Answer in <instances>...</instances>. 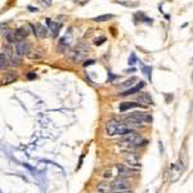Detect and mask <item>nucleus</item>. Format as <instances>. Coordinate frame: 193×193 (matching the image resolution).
I'll return each mask as SVG.
<instances>
[{
  "label": "nucleus",
  "instance_id": "nucleus-1",
  "mask_svg": "<svg viewBox=\"0 0 193 193\" xmlns=\"http://www.w3.org/2000/svg\"><path fill=\"white\" fill-rule=\"evenodd\" d=\"M88 53H89V46H86L85 44H79L72 50L68 52L67 57L72 63H79L88 57Z\"/></svg>",
  "mask_w": 193,
  "mask_h": 193
},
{
  "label": "nucleus",
  "instance_id": "nucleus-2",
  "mask_svg": "<svg viewBox=\"0 0 193 193\" xmlns=\"http://www.w3.org/2000/svg\"><path fill=\"white\" fill-rule=\"evenodd\" d=\"M121 144H125V146H144L146 144V140H143V136L136 133L134 130H130L128 134L124 135L122 138V143Z\"/></svg>",
  "mask_w": 193,
  "mask_h": 193
},
{
  "label": "nucleus",
  "instance_id": "nucleus-3",
  "mask_svg": "<svg viewBox=\"0 0 193 193\" xmlns=\"http://www.w3.org/2000/svg\"><path fill=\"white\" fill-rule=\"evenodd\" d=\"M124 161L129 168H140V160L136 153H126L124 156Z\"/></svg>",
  "mask_w": 193,
  "mask_h": 193
},
{
  "label": "nucleus",
  "instance_id": "nucleus-4",
  "mask_svg": "<svg viewBox=\"0 0 193 193\" xmlns=\"http://www.w3.org/2000/svg\"><path fill=\"white\" fill-rule=\"evenodd\" d=\"M111 184L113 187V191H128V189H130V183L124 178H118Z\"/></svg>",
  "mask_w": 193,
  "mask_h": 193
},
{
  "label": "nucleus",
  "instance_id": "nucleus-5",
  "mask_svg": "<svg viewBox=\"0 0 193 193\" xmlns=\"http://www.w3.org/2000/svg\"><path fill=\"white\" fill-rule=\"evenodd\" d=\"M120 125V121L117 120H110L107 121L106 124V133L107 135L110 136H113V135H117V128Z\"/></svg>",
  "mask_w": 193,
  "mask_h": 193
},
{
  "label": "nucleus",
  "instance_id": "nucleus-6",
  "mask_svg": "<svg viewBox=\"0 0 193 193\" xmlns=\"http://www.w3.org/2000/svg\"><path fill=\"white\" fill-rule=\"evenodd\" d=\"M32 31H34L35 36H38L39 39H45L48 34H49V30H48L45 26H43L41 23H36V26H32Z\"/></svg>",
  "mask_w": 193,
  "mask_h": 193
},
{
  "label": "nucleus",
  "instance_id": "nucleus-7",
  "mask_svg": "<svg viewBox=\"0 0 193 193\" xmlns=\"http://www.w3.org/2000/svg\"><path fill=\"white\" fill-rule=\"evenodd\" d=\"M30 50H31V49H30V44L27 41H25V40L17 41V44H16V52L21 55V57H22V55H27Z\"/></svg>",
  "mask_w": 193,
  "mask_h": 193
},
{
  "label": "nucleus",
  "instance_id": "nucleus-8",
  "mask_svg": "<svg viewBox=\"0 0 193 193\" xmlns=\"http://www.w3.org/2000/svg\"><path fill=\"white\" fill-rule=\"evenodd\" d=\"M129 117L140 122H152V116L147 112H133L131 115H129Z\"/></svg>",
  "mask_w": 193,
  "mask_h": 193
},
{
  "label": "nucleus",
  "instance_id": "nucleus-9",
  "mask_svg": "<svg viewBox=\"0 0 193 193\" xmlns=\"http://www.w3.org/2000/svg\"><path fill=\"white\" fill-rule=\"evenodd\" d=\"M146 86V83L144 81H139V84L138 85H135V86H131V88H129V89H126L125 91H122L120 93V95L121 96H126V95H133V94H135V93H139L142 89Z\"/></svg>",
  "mask_w": 193,
  "mask_h": 193
},
{
  "label": "nucleus",
  "instance_id": "nucleus-10",
  "mask_svg": "<svg viewBox=\"0 0 193 193\" xmlns=\"http://www.w3.org/2000/svg\"><path fill=\"white\" fill-rule=\"evenodd\" d=\"M136 101L143 106H153L155 104L153 101H152V98H151V95L148 94V93H139V94L136 95Z\"/></svg>",
  "mask_w": 193,
  "mask_h": 193
},
{
  "label": "nucleus",
  "instance_id": "nucleus-11",
  "mask_svg": "<svg viewBox=\"0 0 193 193\" xmlns=\"http://www.w3.org/2000/svg\"><path fill=\"white\" fill-rule=\"evenodd\" d=\"M143 108V104H140V103L138 102H122L120 107H118V110H120V112H125V111H128V110H130V108Z\"/></svg>",
  "mask_w": 193,
  "mask_h": 193
},
{
  "label": "nucleus",
  "instance_id": "nucleus-12",
  "mask_svg": "<svg viewBox=\"0 0 193 193\" xmlns=\"http://www.w3.org/2000/svg\"><path fill=\"white\" fill-rule=\"evenodd\" d=\"M96 189H98L99 193H112V192H113L112 184L104 183V181H103V183H99L98 187H96Z\"/></svg>",
  "mask_w": 193,
  "mask_h": 193
},
{
  "label": "nucleus",
  "instance_id": "nucleus-13",
  "mask_svg": "<svg viewBox=\"0 0 193 193\" xmlns=\"http://www.w3.org/2000/svg\"><path fill=\"white\" fill-rule=\"evenodd\" d=\"M27 58L31 59V61H40V59L44 58L43 53L40 50H35V49H31L27 54Z\"/></svg>",
  "mask_w": 193,
  "mask_h": 193
},
{
  "label": "nucleus",
  "instance_id": "nucleus-14",
  "mask_svg": "<svg viewBox=\"0 0 193 193\" xmlns=\"http://www.w3.org/2000/svg\"><path fill=\"white\" fill-rule=\"evenodd\" d=\"M135 81H138L136 77H130V79L125 80L124 83H121L120 85H118V88H120V89H129V88H131L133 85H134Z\"/></svg>",
  "mask_w": 193,
  "mask_h": 193
},
{
  "label": "nucleus",
  "instance_id": "nucleus-15",
  "mask_svg": "<svg viewBox=\"0 0 193 193\" xmlns=\"http://www.w3.org/2000/svg\"><path fill=\"white\" fill-rule=\"evenodd\" d=\"M16 80H17V75H16V73L9 72V73H7V75L3 77L1 83H3V85H5V84H12V83H14Z\"/></svg>",
  "mask_w": 193,
  "mask_h": 193
},
{
  "label": "nucleus",
  "instance_id": "nucleus-16",
  "mask_svg": "<svg viewBox=\"0 0 193 193\" xmlns=\"http://www.w3.org/2000/svg\"><path fill=\"white\" fill-rule=\"evenodd\" d=\"M10 59L8 58V57H7V54L4 53V50H3L1 52V54H0V67H1V70H4L5 67H7V66H8V65H10Z\"/></svg>",
  "mask_w": 193,
  "mask_h": 193
},
{
  "label": "nucleus",
  "instance_id": "nucleus-17",
  "mask_svg": "<svg viewBox=\"0 0 193 193\" xmlns=\"http://www.w3.org/2000/svg\"><path fill=\"white\" fill-rule=\"evenodd\" d=\"M62 27V23H57V22H52V25L49 26V30L52 31V35L54 36H57L58 35V32H59V30H61Z\"/></svg>",
  "mask_w": 193,
  "mask_h": 193
},
{
  "label": "nucleus",
  "instance_id": "nucleus-18",
  "mask_svg": "<svg viewBox=\"0 0 193 193\" xmlns=\"http://www.w3.org/2000/svg\"><path fill=\"white\" fill-rule=\"evenodd\" d=\"M21 65V55L17 53V52H14V54L10 57V66H13V67H17V66Z\"/></svg>",
  "mask_w": 193,
  "mask_h": 193
},
{
  "label": "nucleus",
  "instance_id": "nucleus-19",
  "mask_svg": "<svg viewBox=\"0 0 193 193\" xmlns=\"http://www.w3.org/2000/svg\"><path fill=\"white\" fill-rule=\"evenodd\" d=\"M71 41H72V32H71V30H70L68 34H66L61 39V44H62V45H65V46H67V45L71 44Z\"/></svg>",
  "mask_w": 193,
  "mask_h": 193
},
{
  "label": "nucleus",
  "instance_id": "nucleus-20",
  "mask_svg": "<svg viewBox=\"0 0 193 193\" xmlns=\"http://www.w3.org/2000/svg\"><path fill=\"white\" fill-rule=\"evenodd\" d=\"M113 17H115L113 14H102V16L94 17V18H93V21H94V22H106V21L112 20Z\"/></svg>",
  "mask_w": 193,
  "mask_h": 193
},
{
  "label": "nucleus",
  "instance_id": "nucleus-21",
  "mask_svg": "<svg viewBox=\"0 0 193 193\" xmlns=\"http://www.w3.org/2000/svg\"><path fill=\"white\" fill-rule=\"evenodd\" d=\"M117 4H121L124 7H130V8H135V7H138V3H131V1H125V0H116Z\"/></svg>",
  "mask_w": 193,
  "mask_h": 193
},
{
  "label": "nucleus",
  "instance_id": "nucleus-22",
  "mask_svg": "<svg viewBox=\"0 0 193 193\" xmlns=\"http://www.w3.org/2000/svg\"><path fill=\"white\" fill-rule=\"evenodd\" d=\"M5 38H7V41L10 43V44H12V43H16V41H17L16 32H14V31H9L8 34L5 35Z\"/></svg>",
  "mask_w": 193,
  "mask_h": 193
},
{
  "label": "nucleus",
  "instance_id": "nucleus-23",
  "mask_svg": "<svg viewBox=\"0 0 193 193\" xmlns=\"http://www.w3.org/2000/svg\"><path fill=\"white\" fill-rule=\"evenodd\" d=\"M143 72L148 76L149 83H151V80H152V66H143Z\"/></svg>",
  "mask_w": 193,
  "mask_h": 193
},
{
  "label": "nucleus",
  "instance_id": "nucleus-24",
  "mask_svg": "<svg viewBox=\"0 0 193 193\" xmlns=\"http://www.w3.org/2000/svg\"><path fill=\"white\" fill-rule=\"evenodd\" d=\"M136 62H138V59H136V55H135V53H131V54H130V57H129V59H128L129 66H134Z\"/></svg>",
  "mask_w": 193,
  "mask_h": 193
},
{
  "label": "nucleus",
  "instance_id": "nucleus-25",
  "mask_svg": "<svg viewBox=\"0 0 193 193\" xmlns=\"http://www.w3.org/2000/svg\"><path fill=\"white\" fill-rule=\"evenodd\" d=\"M39 4H41L44 8H48V7L52 5V0H38Z\"/></svg>",
  "mask_w": 193,
  "mask_h": 193
},
{
  "label": "nucleus",
  "instance_id": "nucleus-26",
  "mask_svg": "<svg viewBox=\"0 0 193 193\" xmlns=\"http://www.w3.org/2000/svg\"><path fill=\"white\" fill-rule=\"evenodd\" d=\"M104 41H106V38H104V36H101V38H96L94 40V44H95V45H102Z\"/></svg>",
  "mask_w": 193,
  "mask_h": 193
},
{
  "label": "nucleus",
  "instance_id": "nucleus-27",
  "mask_svg": "<svg viewBox=\"0 0 193 193\" xmlns=\"http://www.w3.org/2000/svg\"><path fill=\"white\" fill-rule=\"evenodd\" d=\"M95 61L94 59H85V62H84V67H88V66H91V65H94Z\"/></svg>",
  "mask_w": 193,
  "mask_h": 193
},
{
  "label": "nucleus",
  "instance_id": "nucleus-28",
  "mask_svg": "<svg viewBox=\"0 0 193 193\" xmlns=\"http://www.w3.org/2000/svg\"><path fill=\"white\" fill-rule=\"evenodd\" d=\"M26 77H27L28 80H34V79H36V73L35 72H28L27 75H26Z\"/></svg>",
  "mask_w": 193,
  "mask_h": 193
},
{
  "label": "nucleus",
  "instance_id": "nucleus-29",
  "mask_svg": "<svg viewBox=\"0 0 193 193\" xmlns=\"http://www.w3.org/2000/svg\"><path fill=\"white\" fill-rule=\"evenodd\" d=\"M27 9L30 10V12H32V13H35V12H38V10H39L38 8H35V7H32V5H28Z\"/></svg>",
  "mask_w": 193,
  "mask_h": 193
},
{
  "label": "nucleus",
  "instance_id": "nucleus-30",
  "mask_svg": "<svg viewBox=\"0 0 193 193\" xmlns=\"http://www.w3.org/2000/svg\"><path fill=\"white\" fill-rule=\"evenodd\" d=\"M108 76H110V79H108V81H110V83H111V81H112V80H115V79H117V76H115V75H112V73H111V72H108Z\"/></svg>",
  "mask_w": 193,
  "mask_h": 193
},
{
  "label": "nucleus",
  "instance_id": "nucleus-31",
  "mask_svg": "<svg viewBox=\"0 0 193 193\" xmlns=\"http://www.w3.org/2000/svg\"><path fill=\"white\" fill-rule=\"evenodd\" d=\"M112 193H133L131 191H129V189H128V191H113Z\"/></svg>",
  "mask_w": 193,
  "mask_h": 193
},
{
  "label": "nucleus",
  "instance_id": "nucleus-32",
  "mask_svg": "<svg viewBox=\"0 0 193 193\" xmlns=\"http://www.w3.org/2000/svg\"><path fill=\"white\" fill-rule=\"evenodd\" d=\"M135 71H136L135 68H130V70H125L124 72H125V73H131V72H135Z\"/></svg>",
  "mask_w": 193,
  "mask_h": 193
},
{
  "label": "nucleus",
  "instance_id": "nucleus-33",
  "mask_svg": "<svg viewBox=\"0 0 193 193\" xmlns=\"http://www.w3.org/2000/svg\"><path fill=\"white\" fill-rule=\"evenodd\" d=\"M45 22H46V25H48V27H49V26L52 25V21L49 20V18H46V20H45Z\"/></svg>",
  "mask_w": 193,
  "mask_h": 193
},
{
  "label": "nucleus",
  "instance_id": "nucleus-34",
  "mask_svg": "<svg viewBox=\"0 0 193 193\" xmlns=\"http://www.w3.org/2000/svg\"><path fill=\"white\" fill-rule=\"evenodd\" d=\"M191 63H193V58H192V62H191Z\"/></svg>",
  "mask_w": 193,
  "mask_h": 193
}]
</instances>
